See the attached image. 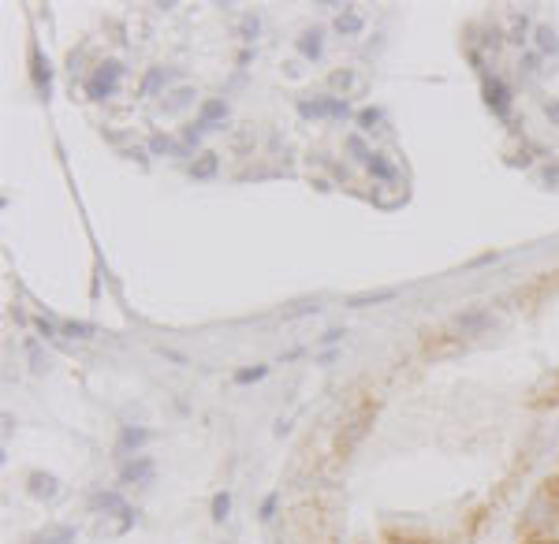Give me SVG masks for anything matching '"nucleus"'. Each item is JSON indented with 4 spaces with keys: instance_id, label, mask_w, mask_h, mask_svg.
<instances>
[{
    "instance_id": "obj_7",
    "label": "nucleus",
    "mask_w": 559,
    "mask_h": 544,
    "mask_svg": "<svg viewBox=\"0 0 559 544\" xmlns=\"http://www.w3.org/2000/svg\"><path fill=\"white\" fill-rule=\"evenodd\" d=\"M153 477V458H130V463H123V481L127 485H145Z\"/></svg>"
},
{
    "instance_id": "obj_30",
    "label": "nucleus",
    "mask_w": 559,
    "mask_h": 544,
    "mask_svg": "<svg viewBox=\"0 0 559 544\" xmlns=\"http://www.w3.org/2000/svg\"><path fill=\"white\" fill-rule=\"evenodd\" d=\"M150 145H153V153H172V150H175V145H172L168 138H153Z\"/></svg>"
},
{
    "instance_id": "obj_21",
    "label": "nucleus",
    "mask_w": 559,
    "mask_h": 544,
    "mask_svg": "<svg viewBox=\"0 0 559 544\" xmlns=\"http://www.w3.org/2000/svg\"><path fill=\"white\" fill-rule=\"evenodd\" d=\"M63 336H71V339H90L93 328L82 324V321H68V324H63Z\"/></svg>"
},
{
    "instance_id": "obj_24",
    "label": "nucleus",
    "mask_w": 559,
    "mask_h": 544,
    "mask_svg": "<svg viewBox=\"0 0 559 544\" xmlns=\"http://www.w3.org/2000/svg\"><path fill=\"white\" fill-rule=\"evenodd\" d=\"M265 373H269L265 366H254V369H239V373H235V381H239V384H250V381H261V376H265Z\"/></svg>"
},
{
    "instance_id": "obj_22",
    "label": "nucleus",
    "mask_w": 559,
    "mask_h": 544,
    "mask_svg": "<svg viewBox=\"0 0 559 544\" xmlns=\"http://www.w3.org/2000/svg\"><path fill=\"white\" fill-rule=\"evenodd\" d=\"M366 168H369L373 175H381V179H396V168H391V164H388L384 157H373V160L366 164Z\"/></svg>"
},
{
    "instance_id": "obj_14",
    "label": "nucleus",
    "mask_w": 559,
    "mask_h": 544,
    "mask_svg": "<svg viewBox=\"0 0 559 544\" xmlns=\"http://www.w3.org/2000/svg\"><path fill=\"white\" fill-rule=\"evenodd\" d=\"M172 82V71H150V78L142 82V93H157Z\"/></svg>"
},
{
    "instance_id": "obj_29",
    "label": "nucleus",
    "mask_w": 559,
    "mask_h": 544,
    "mask_svg": "<svg viewBox=\"0 0 559 544\" xmlns=\"http://www.w3.org/2000/svg\"><path fill=\"white\" fill-rule=\"evenodd\" d=\"M351 82H354V78H351V71H336V75H332V86H336V90H347Z\"/></svg>"
},
{
    "instance_id": "obj_27",
    "label": "nucleus",
    "mask_w": 559,
    "mask_h": 544,
    "mask_svg": "<svg viewBox=\"0 0 559 544\" xmlns=\"http://www.w3.org/2000/svg\"><path fill=\"white\" fill-rule=\"evenodd\" d=\"M257 30H261L257 15H246V19H242V34H246V38H257Z\"/></svg>"
},
{
    "instance_id": "obj_4",
    "label": "nucleus",
    "mask_w": 559,
    "mask_h": 544,
    "mask_svg": "<svg viewBox=\"0 0 559 544\" xmlns=\"http://www.w3.org/2000/svg\"><path fill=\"white\" fill-rule=\"evenodd\" d=\"M299 112H302V116H309V120H321V116H347L351 105L339 101V97H324V101H302Z\"/></svg>"
},
{
    "instance_id": "obj_31",
    "label": "nucleus",
    "mask_w": 559,
    "mask_h": 544,
    "mask_svg": "<svg viewBox=\"0 0 559 544\" xmlns=\"http://www.w3.org/2000/svg\"><path fill=\"white\" fill-rule=\"evenodd\" d=\"M272 510H276V496H269V500H265V507H261V518L269 522V518H272Z\"/></svg>"
},
{
    "instance_id": "obj_6",
    "label": "nucleus",
    "mask_w": 559,
    "mask_h": 544,
    "mask_svg": "<svg viewBox=\"0 0 559 544\" xmlns=\"http://www.w3.org/2000/svg\"><path fill=\"white\" fill-rule=\"evenodd\" d=\"M93 507H97V510H105V515H116L123 525H130V522H135V515H130V507L123 503V496H116V492H97V496H93Z\"/></svg>"
},
{
    "instance_id": "obj_2",
    "label": "nucleus",
    "mask_w": 559,
    "mask_h": 544,
    "mask_svg": "<svg viewBox=\"0 0 559 544\" xmlns=\"http://www.w3.org/2000/svg\"><path fill=\"white\" fill-rule=\"evenodd\" d=\"M525 522H530V525L559 522V492H552V485H548L545 492H537V500L525 507Z\"/></svg>"
},
{
    "instance_id": "obj_3",
    "label": "nucleus",
    "mask_w": 559,
    "mask_h": 544,
    "mask_svg": "<svg viewBox=\"0 0 559 544\" xmlns=\"http://www.w3.org/2000/svg\"><path fill=\"white\" fill-rule=\"evenodd\" d=\"M369 418H373V406H361L358 414H351L347 421L339 425V436H336V443H339V451H351L354 443L366 436V428H369Z\"/></svg>"
},
{
    "instance_id": "obj_33",
    "label": "nucleus",
    "mask_w": 559,
    "mask_h": 544,
    "mask_svg": "<svg viewBox=\"0 0 559 544\" xmlns=\"http://www.w3.org/2000/svg\"><path fill=\"white\" fill-rule=\"evenodd\" d=\"M545 112H548V120H552V123H559V105H548Z\"/></svg>"
},
{
    "instance_id": "obj_9",
    "label": "nucleus",
    "mask_w": 559,
    "mask_h": 544,
    "mask_svg": "<svg viewBox=\"0 0 559 544\" xmlns=\"http://www.w3.org/2000/svg\"><path fill=\"white\" fill-rule=\"evenodd\" d=\"M299 53L306 60H317L321 56V30H306V34L299 38Z\"/></svg>"
},
{
    "instance_id": "obj_26",
    "label": "nucleus",
    "mask_w": 559,
    "mask_h": 544,
    "mask_svg": "<svg viewBox=\"0 0 559 544\" xmlns=\"http://www.w3.org/2000/svg\"><path fill=\"white\" fill-rule=\"evenodd\" d=\"M194 101V90H175L172 97H168V108H183V105H190Z\"/></svg>"
},
{
    "instance_id": "obj_13",
    "label": "nucleus",
    "mask_w": 559,
    "mask_h": 544,
    "mask_svg": "<svg viewBox=\"0 0 559 544\" xmlns=\"http://www.w3.org/2000/svg\"><path fill=\"white\" fill-rule=\"evenodd\" d=\"M537 48H540V53H555V48H559V38H555L552 26H537Z\"/></svg>"
},
{
    "instance_id": "obj_10",
    "label": "nucleus",
    "mask_w": 559,
    "mask_h": 544,
    "mask_svg": "<svg viewBox=\"0 0 559 544\" xmlns=\"http://www.w3.org/2000/svg\"><path fill=\"white\" fill-rule=\"evenodd\" d=\"M30 68H34V82H38V90L48 97V86H53V75H48V63L41 60V53H34V60H30Z\"/></svg>"
},
{
    "instance_id": "obj_8",
    "label": "nucleus",
    "mask_w": 559,
    "mask_h": 544,
    "mask_svg": "<svg viewBox=\"0 0 559 544\" xmlns=\"http://www.w3.org/2000/svg\"><path fill=\"white\" fill-rule=\"evenodd\" d=\"M485 97H488V105L496 108V116H507V112H511V90H507L500 78H492L485 86Z\"/></svg>"
},
{
    "instance_id": "obj_23",
    "label": "nucleus",
    "mask_w": 559,
    "mask_h": 544,
    "mask_svg": "<svg viewBox=\"0 0 559 544\" xmlns=\"http://www.w3.org/2000/svg\"><path fill=\"white\" fill-rule=\"evenodd\" d=\"M317 309H321L317 299H314V302H294V306L284 309V317H302V313H317Z\"/></svg>"
},
{
    "instance_id": "obj_18",
    "label": "nucleus",
    "mask_w": 559,
    "mask_h": 544,
    "mask_svg": "<svg viewBox=\"0 0 559 544\" xmlns=\"http://www.w3.org/2000/svg\"><path fill=\"white\" fill-rule=\"evenodd\" d=\"M71 540H75L71 530H53V533H41L34 544H71Z\"/></svg>"
},
{
    "instance_id": "obj_12",
    "label": "nucleus",
    "mask_w": 559,
    "mask_h": 544,
    "mask_svg": "<svg viewBox=\"0 0 559 544\" xmlns=\"http://www.w3.org/2000/svg\"><path fill=\"white\" fill-rule=\"evenodd\" d=\"M220 120H227V105H224V101H205V105H202V127L220 123Z\"/></svg>"
},
{
    "instance_id": "obj_34",
    "label": "nucleus",
    "mask_w": 559,
    "mask_h": 544,
    "mask_svg": "<svg viewBox=\"0 0 559 544\" xmlns=\"http://www.w3.org/2000/svg\"><path fill=\"white\" fill-rule=\"evenodd\" d=\"M391 544H414V540H391Z\"/></svg>"
},
{
    "instance_id": "obj_17",
    "label": "nucleus",
    "mask_w": 559,
    "mask_h": 544,
    "mask_svg": "<svg viewBox=\"0 0 559 544\" xmlns=\"http://www.w3.org/2000/svg\"><path fill=\"white\" fill-rule=\"evenodd\" d=\"M336 30H339V34H358V30H361V15H354V11L339 15V19H336Z\"/></svg>"
},
{
    "instance_id": "obj_32",
    "label": "nucleus",
    "mask_w": 559,
    "mask_h": 544,
    "mask_svg": "<svg viewBox=\"0 0 559 544\" xmlns=\"http://www.w3.org/2000/svg\"><path fill=\"white\" fill-rule=\"evenodd\" d=\"M38 332H41V336H53V332H56V328H53V324H48V321L41 317V321H38Z\"/></svg>"
},
{
    "instance_id": "obj_11",
    "label": "nucleus",
    "mask_w": 559,
    "mask_h": 544,
    "mask_svg": "<svg viewBox=\"0 0 559 544\" xmlns=\"http://www.w3.org/2000/svg\"><path fill=\"white\" fill-rule=\"evenodd\" d=\"M145 440H150V433H145V428H123V436H120V451H138Z\"/></svg>"
},
{
    "instance_id": "obj_25",
    "label": "nucleus",
    "mask_w": 559,
    "mask_h": 544,
    "mask_svg": "<svg viewBox=\"0 0 559 544\" xmlns=\"http://www.w3.org/2000/svg\"><path fill=\"white\" fill-rule=\"evenodd\" d=\"M384 299H391V291H376V294H354V299H351V306H369V302H384Z\"/></svg>"
},
{
    "instance_id": "obj_5",
    "label": "nucleus",
    "mask_w": 559,
    "mask_h": 544,
    "mask_svg": "<svg viewBox=\"0 0 559 544\" xmlns=\"http://www.w3.org/2000/svg\"><path fill=\"white\" fill-rule=\"evenodd\" d=\"M26 488H30V496L34 500H56L60 496V481L53 473H45V470H34L26 477Z\"/></svg>"
},
{
    "instance_id": "obj_20",
    "label": "nucleus",
    "mask_w": 559,
    "mask_h": 544,
    "mask_svg": "<svg viewBox=\"0 0 559 544\" xmlns=\"http://www.w3.org/2000/svg\"><path fill=\"white\" fill-rule=\"evenodd\" d=\"M347 150H351V157H358L361 164H369V160H373V153L366 150V142H361L358 135H351V138H347Z\"/></svg>"
},
{
    "instance_id": "obj_28",
    "label": "nucleus",
    "mask_w": 559,
    "mask_h": 544,
    "mask_svg": "<svg viewBox=\"0 0 559 544\" xmlns=\"http://www.w3.org/2000/svg\"><path fill=\"white\" fill-rule=\"evenodd\" d=\"M358 120H361V127H376V123H381V112H376V108H366Z\"/></svg>"
},
{
    "instance_id": "obj_1",
    "label": "nucleus",
    "mask_w": 559,
    "mask_h": 544,
    "mask_svg": "<svg viewBox=\"0 0 559 544\" xmlns=\"http://www.w3.org/2000/svg\"><path fill=\"white\" fill-rule=\"evenodd\" d=\"M123 75V63L120 60H105L101 68H97V75L86 82V93L93 97V101H105V97L116 93V78Z\"/></svg>"
},
{
    "instance_id": "obj_15",
    "label": "nucleus",
    "mask_w": 559,
    "mask_h": 544,
    "mask_svg": "<svg viewBox=\"0 0 559 544\" xmlns=\"http://www.w3.org/2000/svg\"><path fill=\"white\" fill-rule=\"evenodd\" d=\"M212 172H217V157H212V153H205V157H198L190 164V175H198V179H209Z\"/></svg>"
},
{
    "instance_id": "obj_16",
    "label": "nucleus",
    "mask_w": 559,
    "mask_h": 544,
    "mask_svg": "<svg viewBox=\"0 0 559 544\" xmlns=\"http://www.w3.org/2000/svg\"><path fill=\"white\" fill-rule=\"evenodd\" d=\"M492 317L488 313H463V317H458V328H463V332H478V328H485Z\"/></svg>"
},
{
    "instance_id": "obj_19",
    "label": "nucleus",
    "mask_w": 559,
    "mask_h": 544,
    "mask_svg": "<svg viewBox=\"0 0 559 544\" xmlns=\"http://www.w3.org/2000/svg\"><path fill=\"white\" fill-rule=\"evenodd\" d=\"M227 510H232V496H227V492H217V500H212V518L224 522Z\"/></svg>"
}]
</instances>
